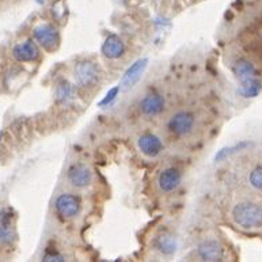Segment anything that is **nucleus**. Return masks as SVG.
I'll list each match as a JSON object with an SVG mask.
<instances>
[{
	"label": "nucleus",
	"mask_w": 262,
	"mask_h": 262,
	"mask_svg": "<svg viewBox=\"0 0 262 262\" xmlns=\"http://www.w3.org/2000/svg\"><path fill=\"white\" fill-rule=\"evenodd\" d=\"M232 217L239 227L255 230L262 227V207L250 201L239 203L232 209Z\"/></svg>",
	"instance_id": "obj_1"
},
{
	"label": "nucleus",
	"mask_w": 262,
	"mask_h": 262,
	"mask_svg": "<svg viewBox=\"0 0 262 262\" xmlns=\"http://www.w3.org/2000/svg\"><path fill=\"white\" fill-rule=\"evenodd\" d=\"M99 68L93 61H80L74 68V79L80 87H91L99 80Z\"/></svg>",
	"instance_id": "obj_2"
},
{
	"label": "nucleus",
	"mask_w": 262,
	"mask_h": 262,
	"mask_svg": "<svg viewBox=\"0 0 262 262\" xmlns=\"http://www.w3.org/2000/svg\"><path fill=\"white\" fill-rule=\"evenodd\" d=\"M235 71H236L238 78L243 83V94L246 97H253L257 94L259 87L258 83L254 80V68L251 63L245 61V60H239L235 66Z\"/></svg>",
	"instance_id": "obj_3"
},
{
	"label": "nucleus",
	"mask_w": 262,
	"mask_h": 262,
	"mask_svg": "<svg viewBox=\"0 0 262 262\" xmlns=\"http://www.w3.org/2000/svg\"><path fill=\"white\" fill-rule=\"evenodd\" d=\"M34 38L35 41L47 51H55L56 48L59 47L60 43V34L57 32V29L52 25L43 24L38 25L34 29Z\"/></svg>",
	"instance_id": "obj_4"
},
{
	"label": "nucleus",
	"mask_w": 262,
	"mask_h": 262,
	"mask_svg": "<svg viewBox=\"0 0 262 262\" xmlns=\"http://www.w3.org/2000/svg\"><path fill=\"white\" fill-rule=\"evenodd\" d=\"M56 211L63 219H74L80 212V200L74 194L64 193L56 200Z\"/></svg>",
	"instance_id": "obj_5"
},
{
	"label": "nucleus",
	"mask_w": 262,
	"mask_h": 262,
	"mask_svg": "<svg viewBox=\"0 0 262 262\" xmlns=\"http://www.w3.org/2000/svg\"><path fill=\"white\" fill-rule=\"evenodd\" d=\"M194 117L188 112H178L170 118L168 121V129L178 136H188L194 129Z\"/></svg>",
	"instance_id": "obj_6"
},
{
	"label": "nucleus",
	"mask_w": 262,
	"mask_h": 262,
	"mask_svg": "<svg viewBox=\"0 0 262 262\" xmlns=\"http://www.w3.org/2000/svg\"><path fill=\"white\" fill-rule=\"evenodd\" d=\"M148 66V60L140 59L135 61L132 66L125 71V74L122 75L121 82H120V90H129L136 84L141 79L143 74H144L145 68Z\"/></svg>",
	"instance_id": "obj_7"
},
{
	"label": "nucleus",
	"mask_w": 262,
	"mask_h": 262,
	"mask_svg": "<svg viewBox=\"0 0 262 262\" xmlns=\"http://www.w3.org/2000/svg\"><path fill=\"white\" fill-rule=\"evenodd\" d=\"M164 107H166V101L161 94H157V93L147 94L139 103V109L147 117L159 116L164 110Z\"/></svg>",
	"instance_id": "obj_8"
},
{
	"label": "nucleus",
	"mask_w": 262,
	"mask_h": 262,
	"mask_svg": "<svg viewBox=\"0 0 262 262\" xmlns=\"http://www.w3.org/2000/svg\"><path fill=\"white\" fill-rule=\"evenodd\" d=\"M197 257L201 261H222L224 258V249L217 241H205L197 249Z\"/></svg>",
	"instance_id": "obj_9"
},
{
	"label": "nucleus",
	"mask_w": 262,
	"mask_h": 262,
	"mask_svg": "<svg viewBox=\"0 0 262 262\" xmlns=\"http://www.w3.org/2000/svg\"><path fill=\"white\" fill-rule=\"evenodd\" d=\"M68 181L75 188H86L93 181V172L86 164H74L68 170Z\"/></svg>",
	"instance_id": "obj_10"
},
{
	"label": "nucleus",
	"mask_w": 262,
	"mask_h": 262,
	"mask_svg": "<svg viewBox=\"0 0 262 262\" xmlns=\"http://www.w3.org/2000/svg\"><path fill=\"white\" fill-rule=\"evenodd\" d=\"M139 149L141 154H144L145 157L155 158L163 151V143L158 136L152 135V133H145L139 137L137 141Z\"/></svg>",
	"instance_id": "obj_11"
},
{
	"label": "nucleus",
	"mask_w": 262,
	"mask_h": 262,
	"mask_svg": "<svg viewBox=\"0 0 262 262\" xmlns=\"http://www.w3.org/2000/svg\"><path fill=\"white\" fill-rule=\"evenodd\" d=\"M12 55L19 63H30L38 59L39 49L33 39H28L25 42L15 45V48L12 49Z\"/></svg>",
	"instance_id": "obj_12"
},
{
	"label": "nucleus",
	"mask_w": 262,
	"mask_h": 262,
	"mask_svg": "<svg viewBox=\"0 0 262 262\" xmlns=\"http://www.w3.org/2000/svg\"><path fill=\"white\" fill-rule=\"evenodd\" d=\"M181 181H182V176H181L180 170L168 167L161 172V176L158 178V185L162 192L170 193L174 192L180 186Z\"/></svg>",
	"instance_id": "obj_13"
},
{
	"label": "nucleus",
	"mask_w": 262,
	"mask_h": 262,
	"mask_svg": "<svg viewBox=\"0 0 262 262\" xmlns=\"http://www.w3.org/2000/svg\"><path fill=\"white\" fill-rule=\"evenodd\" d=\"M102 53L107 59H120L125 53V45L120 37L112 34L105 39V42L102 45Z\"/></svg>",
	"instance_id": "obj_14"
},
{
	"label": "nucleus",
	"mask_w": 262,
	"mask_h": 262,
	"mask_svg": "<svg viewBox=\"0 0 262 262\" xmlns=\"http://www.w3.org/2000/svg\"><path fill=\"white\" fill-rule=\"evenodd\" d=\"M15 236L12 216L10 212H3L0 216V245H10Z\"/></svg>",
	"instance_id": "obj_15"
},
{
	"label": "nucleus",
	"mask_w": 262,
	"mask_h": 262,
	"mask_svg": "<svg viewBox=\"0 0 262 262\" xmlns=\"http://www.w3.org/2000/svg\"><path fill=\"white\" fill-rule=\"evenodd\" d=\"M155 247L163 255H171L177 250V239L168 232H163L155 239Z\"/></svg>",
	"instance_id": "obj_16"
},
{
	"label": "nucleus",
	"mask_w": 262,
	"mask_h": 262,
	"mask_svg": "<svg viewBox=\"0 0 262 262\" xmlns=\"http://www.w3.org/2000/svg\"><path fill=\"white\" fill-rule=\"evenodd\" d=\"M74 95V90L68 82H63L57 87V101L59 102H67L70 101Z\"/></svg>",
	"instance_id": "obj_17"
},
{
	"label": "nucleus",
	"mask_w": 262,
	"mask_h": 262,
	"mask_svg": "<svg viewBox=\"0 0 262 262\" xmlns=\"http://www.w3.org/2000/svg\"><path fill=\"white\" fill-rule=\"evenodd\" d=\"M249 181H250V185L253 188L262 192V167L254 168V170L250 172Z\"/></svg>",
	"instance_id": "obj_18"
},
{
	"label": "nucleus",
	"mask_w": 262,
	"mask_h": 262,
	"mask_svg": "<svg viewBox=\"0 0 262 262\" xmlns=\"http://www.w3.org/2000/svg\"><path fill=\"white\" fill-rule=\"evenodd\" d=\"M118 91H120V86L113 87L112 90L107 91V94L105 95V98H103L101 102H99V106H101V107H103V106L110 105V103H112V102H113L114 99H116V97H117Z\"/></svg>",
	"instance_id": "obj_19"
},
{
	"label": "nucleus",
	"mask_w": 262,
	"mask_h": 262,
	"mask_svg": "<svg viewBox=\"0 0 262 262\" xmlns=\"http://www.w3.org/2000/svg\"><path fill=\"white\" fill-rule=\"evenodd\" d=\"M43 261L61 262V261H64V257L61 254H59V253H56V251H48L47 254L43 255Z\"/></svg>",
	"instance_id": "obj_20"
}]
</instances>
